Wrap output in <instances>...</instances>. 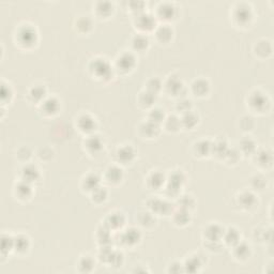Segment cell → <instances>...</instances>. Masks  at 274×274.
Returning <instances> with one entry per match:
<instances>
[{
  "instance_id": "cell-1",
  "label": "cell",
  "mask_w": 274,
  "mask_h": 274,
  "mask_svg": "<svg viewBox=\"0 0 274 274\" xmlns=\"http://www.w3.org/2000/svg\"><path fill=\"white\" fill-rule=\"evenodd\" d=\"M88 70L91 76L100 81L110 80L115 72V69L111 65V62L103 57H95L89 62Z\"/></svg>"
},
{
  "instance_id": "cell-2",
  "label": "cell",
  "mask_w": 274,
  "mask_h": 274,
  "mask_svg": "<svg viewBox=\"0 0 274 274\" xmlns=\"http://www.w3.org/2000/svg\"><path fill=\"white\" fill-rule=\"evenodd\" d=\"M38 39L37 28L30 24L20 25L15 31V42L22 48H33L38 43Z\"/></svg>"
},
{
  "instance_id": "cell-3",
  "label": "cell",
  "mask_w": 274,
  "mask_h": 274,
  "mask_svg": "<svg viewBox=\"0 0 274 274\" xmlns=\"http://www.w3.org/2000/svg\"><path fill=\"white\" fill-rule=\"evenodd\" d=\"M247 106L254 113L265 114L270 110L271 100L263 91L254 90L248 94Z\"/></svg>"
},
{
  "instance_id": "cell-4",
  "label": "cell",
  "mask_w": 274,
  "mask_h": 274,
  "mask_svg": "<svg viewBox=\"0 0 274 274\" xmlns=\"http://www.w3.org/2000/svg\"><path fill=\"white\" fill-rule=\"evenodd\" d=\"M147 208L149 211L156 215L168 216L171 215L176 209L175 205L167 198H160L157 196H152L147 200Z\"/></svg>"
},
{
  "instance_id": "cell-5",
  "label": "cell",
  "mask_w": 274,
  "mask_h": 274,
  "mask_svg": "<svg viewBox=\"0 0 274 274\" xmlns=\"http://www.w3.org/2000/svg\"><path fill=\"white\" fill-rule=\"evenodd\" d=\"M253 10L250 4L244 2H239L234 7L233 10V21L234 23L240 27H245L251 25L253 21Z\"/></svg>"
},
{
  "instance_id": "cell-6",
  "label": "cell",
  "mask_w": 274,
  "mask_h": 274,
  "mask_svg": "<svg viewBox=\"0 0 274 274\" xmlns=\"http://www.w3.org/2000/svg\"><path fill=\"white\" fill-rule=\"evenodd\" d=\"M157 17L154 14L144 11L142 13L134 15L133 24L134 27L139 30V33L146 34L149 33V31H155V29L157 26Z\"/></svg>"
},
{
  "instance_id": "cell-7",
  "label": "cell",
  "mask_w": 274,
  "mask_h": 274,
  "mask_svg": "<svg viewBox=\"0 0 274 274\" xmlns=\"http://www.w3.org/2000/svg\"><path fill=\"white\" fill-rule=\"evenodd\" d=\"M163 89L170 97L180 98L187 95V88L183 81L177 75H169L167 79L163 82Z\"/></svg>"
},
{
  "instance_id": "cell-8",
  "label": "cell",
  "mask_w": 274,
  "mask_h": 274,
  "mask_svg": "<svg viewBox=\"0 0 274 274\" xmlns=\"http://www.w3.org/2000/svg\"><path fill=\"white\" fill-rule=\"evenodd\" d=\"M118 243L123 247H134L142 240V233L136 227H129L118 235Z\"/></svg>"
},
{
  "instance_id": "cell-9",
  "label": "cell",
  "mask_w": 274,
  "mask_h": 274,
  "mask_svg": "<svg viewBox=\"0 0 274 274\" xmlns=\"http://www.w3.org/2000/svg\"><path fill=\"white\" fill-rule=\"evenodd\" d=\"M136 56L131 52L121 53L115 61V71H118L122 74L131 72L136 66Z\"/></svg>"
},
{
  "instance_id": "cell-10",
  "label": "cell",
  "mask_w": 274,
  "mask_h": 274,
  "mask_svg": "<svg viewBox=\"0 0 274 274\" xmlns=\"http://www.w3.org/2000/svg\"><path fill=\"white\" fill-rule=\"evenodd\" d=\"M178 15V9L176 4L173 2H161L156 9V14L157 20H160L164 23H168L170 21H174Z\"/></svg>"
},
{
  "instance_id": "cell-11",
  "label": "cell",
  "mask_w": 274,
  "mask_h": 274,
  "mask_svg": "<svg viewBox=\"0 0 274 274\" xmlns=\"http://www.w3.org/2000/svg\"><path fill=\"white\" fill-rule=\"evenodd\" d=\"M235 202L241 210L247 212L253 211L258 206L257 197L252 191H242L235 197Z\"/></svg>"
},
{
  "instance_id": "cell-12",
  "label": "cell",
  "mask_w": 274,
  "mask_h": 274,
  "mask_svg": "<svg viewBox=\"0 0 274 274\" xmlns=\"http://www.w3.org/2000/svg\"><path fill=\"white\" fill-rule=\"evenodd\" d=\"M252 158L255 166H257L260 169H269L273 164L272 152L267 148H257V150L252 156Z\"/></svg>"
},
{
  "instance_id": "cell-13",
  "label": "cell",
  "mask_w": 274,
  "mask_h": 274,
  "mask_svg": "<svg viewBox=\"0 0 274 274\" xmlns=\"http://www.w3.org/2000/svg\"><path fill=\"white\" fill-rule=\"evenodd\" d=\"M125 224L124 213L121 211H112L108 213L103 221V225L112 232H120Z\"/></svg>"
},
{
  "instance_id": "cell-14",
  "label": "cell",
  "mask_w": 274,
  "mask_h": 274,
  "mask_svg": "<svg viewBox=\"0 0 274 274\" xmlns=\"http://www.w3.org/2000/svg\"><path fill=\"white\" fill-rule=\"evenodd\" d=\"M76 126L79 132L82 134H86V135H91L94 134L95 130H97V120L93 118L91 115L89 114H81L76 119Z\"/></svg>"
},
{
  "instance_id": "cell-15",
  "label": "cell",
  "mask_w": 274,
  "mask_h": 274,
  "mask_svg": "<svg viewBox=\"0 0 274 274\" xmlns=\"http://www.w3.org/2000/svg\"><path fill=\"white\" fill-rule=\"evenodd\" d=\"M116 161L120 165H129L136 157V151L131 145H121L116 151Z\"/></svg>"
},
{
  "instance_id": "cell-16",
  "label": "cell",
  "mask_w": 274,
  "mask_h": 274,
  "mask_svg": "<svg viewBox=\"0 0 274 274\" xmlns=\"http://www.w3.org/2000/svg\"><path fill=\"white\" fill-rule=\"evenodd\" d=\"M225 228L219 223H209L203 228L202 237L205 241H222Z\"/></svg>"
},
{
  "instance_id": "cell-17",
  "label": "cell",
  "mask_w": 274,
  "mask_h": 274,
  "mask_svg": "<svg viewBox=\"0 0 274 274\" xmlns=\"http://www.w3.org/2000/svg\"><path fill=\"white\" fill-rule=\"evenodd\" d=\"M123 177V169L119 165H111L105 169L103 179L111 186H117L120 182H122Z\"/></svg>"
},
{
  "instance_id": "cell-18",
  "label": "cell",
  "mask_w": 274,
  "mask_h": 274,
  "mask_svg": "<svg viewBox=\"0 0 274 274\" xmlns=\"http://www.w3.org/2000/svg\"><path fill=\"white\" fill-rule=\"evenodd\" d=\"M84 147L89 155H99L104 149V142L97 134H91L87 135L84 141Z\"/></svg>"
},
{
  "instance_id": "cell-19",
  "label": "cell",
  "mask_w": 274,
  "mask_h": 274,
  "mask_svg": "<svg viewBox=\"0 0 274 274\" xmlns=\"http://www.w3.org/2000/svg\"><path fill=\"white\" fill-rule=\"evenodd\" d=\"M205 259L199 254H192L188 256V258L184 260L183 267L184 272L188 273H198L205 267Z\"/></svg>"
},
{
  "instance_id": "cell-20",
  "label": "cell",
  "mask_w": 274,
  "mask_h": 274,
  "mask_svg": "<svg viewBox=\"0 0 274 274\" xmlns=\"http://www.w3.org/2000/svg\"><path fill=\"white\" fill-rule=\"evenodd\" d=\"M138 133L143 138L154 139L160 135L161 125L155 122H151L149 120H146L138 126Z\"/></svg>"
},
{
  "instance_id": "cell-21",
  "label": "cell",
  "mask_w": 274,
  "mask_h": 274,
  "mask_svg": "<svg viewBox=\"0 0 274 274\" xmlns=\"http://www.w3.org/2000/svg\"><path fill=\"white\" fill-rule=\"evenodd\" d=\"M232 253L235 260L244 263V261L248 260L252 256V247L247 242L241 240L239 243L232 247Z\"/></svg>"
},
{
  "instance_id": "cell-22",
  "label": "cell",
  "mask_w": 274,
  "mask_h": 274,
  "mask_svg": "<svg viewBox=\"0 0 274 274\" xmlns=\"http://www.w3.org/2000/svg\"><path fill=\"white\" fill-rule=\"evenodd\" d=\"M154 33L156 40L160 44H168L174 38V29L166 23L157 25Z\"/></svg>"
},
{
  "instance_id": "cell-23",
  "label": "cell",
  "mask_w": 274,
  "mask_h": 274,
  "mask_svg": "<svg viewBox=\"0 0 274 274\" xmlns=\"http://www.w3.org/2000/svg\"><path fill=\"white\" fill-rule=\"evenodd\" d=\"M166 183V176H165L162 171H152L147 178H146V186L151 191H158L163 190Z\"/></svg>"
},
{
  "instance_id": "cell-24",
  "label": "cell",
  "mask_w": 274,
  "mask_h": 274,
  "mask_svg": "<svg viewBox=\"0 0 274 274\" xmlns=\"http://www.w3.org/2000/svg\"><path fill=\"white\" fill-rule=\"evenodd\" d=\"M13 193L18 200H22V201L28 200L31 198V196H33V193H34L33 184L21 179L14 186Z\"/></svg>"
},
{
  "instance_id": "cell-25",
  "label": "cell",
  "mask_w": 274,
  "mask_h": 274,
  "mask_svg": "<svg viewBox=\"0 0 274 274\" xmlns=\"http://www.w3.org/2000/svg\"><path fill=\"white\" fill-rule=\"evenodd\" d=\"M191 92L197 98H203L210 92V82L207 78H198L192 81L190 86Z\"/></svg>"
},
{
  "instance_id": "cell-26",
  "label": "cell",
  "mask_w": 274,
  "mask_h": 274,
  "mask_svg": "<svg viewBox=\"0 0 274 274\" xmlns=\"http://www.w3.org/2000/svg\"><path fill=\"white\" fill-rule=\"evenodd\" d=\"M60 110V102L56 97H46L40 104V111L45 116H55Z\"/></svg>"
},
{
  "instance_id": "cell-27",
  "label": "cell",
  "mask_w": 274,
  "mask_h": 274,
  "mask_svg": "<svg viewBox=\"0 0 274 274\" xmlns=\"http://www.w3.org/2000/svg\"><path fill=\"white\" fill-rule=\"evenodd\" d=\"M40 177V170L34 164L26 163L21 169V179L31 184L39 181Z\"/></svg>"
},
{
  "instance_id": "cell-28",
  "label": "cell",
  "mask_w": 274,
  "mask_h": 274,
  "mask_svg": "<svg viewBox=\"0 0 274 274\" xmlns=\"http://www.w3.org/2000/svg\"><path fill=\"white\" fill-rule=\"evenodd\" d=\"M28 100L33 103H37V104H41L42 102L46 99L47 97V90L44 85H34L31 86L28 89V93H27Z\"/></svg>"
},
{
  "instance_id": "cell-29",
  "label": "cell",
  "mask_w": 274,
  "mask_h": 274,
  "mask_svg": "<svg viewBox=\"0 0 274 274\" xmlns=\"http://www.w3.org/2000/svg\"><path fill=\"white\" fill-rule=\"evenodd\" d=\"M101 177L97 173H89L81 179L80 187L84 192L90 194L93 190L101 186Z\"/></svg>"
},
{
  "instance_id": "cell-30",
  "label": "cell",
  "mask_w": 274,
  "mask_h": 274,
  "mask_svg": "<svg viewBox=\"0 0 274 274\" xmlns=\"http://www.w3.org/2000/svg\"><path fill=\"white\" fill-rule=\"evenodd\" d=\"M241 241V233L239 232L238 228H235L234 226H231L226 228L224 231V235H223L222 242L224 246L233 247L237 243Z\"/></svg>"
},
{
  "instance_id": "cell-31",
  "label": "cell",
  "mask_w": 274,
  "mask_h": 274,
  "mask_svg": "<svg viewBox=\"0 0 274 274\" xmlns=\"http://www.w3.org/2000/svg\"><path fill=\"white\" fill-rule=\"evenodd\" d=\"M192 152L197 157H206L211 155V141L202 138L192 145Z\"/></svg>"
},
{
  "instance_id": "cell-32",
  "label": "cell",
  "mask_w": 274,
  "mask_h": 274,
  "mask_svg": "<svg viewBox=\"0 0 274 274\" xmlns=\"http://www.w3.org/2000/svg\"><path fill=\"white\" fill-rule=\"evenodd\" d=\"M171 220H173V223L176 226L184 227L192 220V215H191V211L189 210L176 207L173 214H171Z\"/></svg>"
},
{
  "instance_id": "cell-33",
  "label": "cell",
  "mask_w": 274,
  "mask_h": 274,
  "mask_svg": "<svg viewBox=\"0 0 274 274\" xmlns=\"http://www.w3.org/2000/svg\"><path fill=\"white\" fill-rule=\"evenodd\" d=\"M180 120H181L182 129L193 130L199 122V115L195 113L193 110H191L187 113L181 114Z\"/></svg>"
},
{
  "instance_id": "cell-34",
  "label": "cell",
  "mask_w": 274,
  "mask_h": 274,
  "mask_svg": "<svg viewBox=\"0 0 274 274\" xmlns=\"http://www.w3.org/2000/svg\"><path fill=\"white\" fill-rule=\"evenodd\" d=\"M254 54L256 55L258 58H267L272 54V43L271 41L267 39H261L255 43L254 45Z\"/></svg>"
},
{
  "instance_id": "cell-35",
  "label": "cell",
  "mask_w": 274,
  "mask_h": 274,
  "mask_svg": "<svg viewBox=\"0 0 274 274\" xmlns=\"http://www.w3.org/2000/svg\"><path fill=\"white\" fill-rule=\"evenodd\" d=\"M132 48L138 53H143L145 50H147L150 45L149 38L146 36V34L138 33L132 38L131 40Z\"/></svg>"
},
{
  "instance_id": "cell-36",
  "label": "cell",
  "mask_w": 274,
  "mask_h": 274,
  "mask_svg": "<svg viewBox=\"0 0 274 274\" xmlns=\"http://www.w3.org/2000/svg\"><path fill=\"white\" fill-rule=\"evenodd\" d=\"M238 149L241 152V155L246 157L248 156L252 157L254 155V152L257 150V144L252 137L244 136L243 138L240 139Z\"/></svg>"
},
{
  "instance_id": "cell-37",
  "label": "cell",
  "mask_w": 274,
  "mask_h": 274,
  "mask_svg": "<svg viewBox=\"0 0 274 274\" xmlns=\"http://www.w3.org/2000/svg\"><path fill=\"white\" fill-rule=\"evenodd\" d=\"M136 222L139 224V226H142L144 228H152L157 223V218L156 214L152 213L149 210H146V211H141L138 212L136 215Z\"/></svg>"
},
{
  "instance_id": "cell-38",
  "label": "cell",
  "mask_w": 274,
  "mask_h": 274,
  "mask_svg": "<svg viewBox=\"0 0 274 274\" xmlns=\"http://www.w3.org/2000/svg\"><path fill=\"white\" fill-rule=\"evenodd\" d=\"M228 148V143L225 138L221 137L211 141V155H213L215 157L221 158V160H223Z\"/></svg>"
},
{
  "instance_id": "cell-39",
  "label": "cell",
  "mask_w": 274,
  "mask_h": 274,
  "mask_svg": "<svg viewBox=\"0 0 274 274\" xmlns=\"http://www.w3.org/2000/svg\"><path fill=\"white\" fill-rule=\"evenodd\" d=\"M157 94L151 93L146 90V89H144V90H142L137 95V103L142 108L150 110L151 107H154V104L157 101Z\"/></svg>"
},
{
  "instance_id": "cell-40",
  "label": "cell",
  "mask_w": 274,
  "mask_h": 274,
  "mask_svg": "<svg viewBox=\"0 0 274 274\" xmlns=\"http://www.w3.org/2000/svg\"><path fill=\"white\" fill-rule=\"evenodd\" d=\"M112 233L113 232L110 231V229H108L106 226H104L103 224L98 227L97 234H95V237H97V241H98V243L100 244V246L112 245V242H113Z\"/></svg>"
},
{
  "instance_id": "cell-41",
  "label": "cell",
  "mask_w": 274,
  "mask_h": 274,
  "mask_svg": "<svg viewBox=\"0 0 274 274\" xmlns=\"http://www.w3.org/2000/svg\"><path fill=\"white\" fill-rule=\"evenodd\" d=\"M165 131H167L169 133H177L179 130L182 129L181 126V120L180 117L177 116V115H168L165 118L164 122L162 123Z\"/></svg>"
},
{
  "instance_id": "cell-42",
  "label": "cell",
  "mask_w": 274,
  "mask_h": 274,
  "mask_svg": "<svg viewBox=\"0 0 274 274\" xmlns=\"http://www.w3.org/2000/svg\"><path fill=\"white\" fill-rule=\"evenodd\" d=\"M75 29L80 34H88L93 27V21L90 16L80 15L75 20Z\"/></svg>"
},
{
  "instance_id": "cell-43",
  "label": "cell",
  "mask_w": 274,
  "mask_h": 274,
  "mask_svg": "<svg viewBox=\"0 0 274 274\" xmlns=\"http://www.w3.org/2000/svg\"><path fill=\"white\" fill-rule=\"evenodd\" d=\"M94 13L101 18L110 17L114 12V4L110 1H98L94 4Z\"/></svg>"
},
{
  "instance_id": "cell-44",
  "label": "cell",
  "mask_w": 274,
  "mask_h": 274,
  "mask_svg": "<svg viewBox=\"0 0 274 274\" xmlns=\"http://www.w3.org/2000/svg\"><path fill=\"white\" fill-rule=\"evenodd\" d=\"M30 248V240L25 235H14V252L20 255L26 254Z\"/></svg>"
},
{
  "instance_id": "cell-45",
  "label": "cell",
  "mask_w": 274,
  "mask_h": 274,
  "mask_svg": "<svg viewBox=\"0 0 274 274\" xmlns=\"http://www.w3.org/2000/svg\"><path fill=\"white\" fill-rule=\"evenodd\" d=\"M176 205L178 208L186 209V210H189V211H192V210L196 206V200L191 194H180L177 197Z\"/></svg>"
},
{
  "instance_id": "cell-46",
  "label": "cell",
  "mask_w": 274,
  "mask_h": 274,
  "mask_svg": "<svg viewBox=\"0 0 274 274\" xmlns=\"http://www.w3.org/2000/svg\"><path fill=\"white\" fill-rule=\"evenodd\" d=\"M78 268L81 273H90L95 268V260L90 255H84L78 259Z\"/></svg>"
},
{
  "instance_id": "cell-47",
  "label": "cell",
  "mask_w": 274,
  "mask_h": 274,
  "mask_svg": "<svg viewBox=\"0 0 274 274\" xmlns=\"http://www.w3.org/2000/svg\"><path fill=\"white\" fill-rule=\"evenodd\" d=\"M166 115H165V111L161 107H151L148 112L147 120L155 122L157 124H162L164 122Z\"/></svg>"
},
{
  "instance_id": "cell-48",
  "label": "cell",
  "mask_w": 274,
  "mask_h": 274,
  "mask_svg": "<svg viewBox=\"0 0 274 274\" xmlns=\"http://www.w3.org/2000/svg\"><path fill=\"white\" fill-rule=\"evenodd\" d=\"M11 251H14V235L2 234L1 235V256L4 258Z\"/></svg>"
},
{
  "instance_id": "cell-49",
  "label": "cell",
  "mask_w": 274,
  "mask_h": 274,
  "mask_svg": "<svg viewBox=\"0 0 274 274\" xmlns=\"http://www.w3.org/2000/svg\"><path fill=\"white\" fill-rule=\"evenodd\" d=\"M267 178L261 174L253 175L250 179V187L255 192H261V191H264L267 187Z\"/></svg>"
},
{
  "instance_id": "cell-50",
  "label": "cell",
  "mask_w": 274,
  "mask_h": 274,
  "mask_svg": "<svg viewBox=\"0 0 274 274\" xmlns=\"http://www.w3.org/2000/svg\"><path fill=\"white\" fill-rule=\"evenodd\" d=\"M107 197H108V191L105 187H102V186L98 187L90 193L91 201L93 203H97V205L103 203L107 199Z\"/></svg>"
},
{
  "instance_id": "cell-51",
  "label": "cell",
  "mask_w": 274,
  "mask_h": 274,
  "mask_svg": "<svg viewBox=\"0 0 274 274\" xmlns=\"http://www.w3.org/2000/svg\"><path fill=\"white\" fill-rule=\"evenodd\" d=\"M192 107H193V102L190 98H188L187 95L178 98L175 103V110L180 114L191 111L192 110Z\"/></svg>"
},
{
  "instance_id": "cell-52",
  "label": "cell",
  "mask_w": 274,
  "mask_h": 274,
  "mask_svg": "<svg viewBox=\"0 0 274 274\" xmlns=\"http://www.w3.org/2000/svg\"><path fill=\"white\" fill-rule=\"evenodd\" d=\"M145 89L147 91L157 95L163 90V81L158 78H150L147 81H146Z\"/></svg>"
},
{
  "instance_id": "cell-53",
  "label": "cell",
  "mask_w": 274,
  "mask_h": 274,
  "mask_svg": "<svg viewBox=\"0 0 274 274\" xmlns=\"http://www.w3.org/2000/svg\"><path fill=\"white\" fill-rule=\"evenodd\" d=\"M241 156L242 155L238 148H228L224 157H223V161L228 165H235L240 161Z\"/></svg>"
},
{
  "instance_id": "cell-54",
  "label": "cell",
  "mask_w": 274,
  "mask_h": 274,
  "mask_svg": "<svg viewBox=\"0 0 274 274\" xmlns=\"http://www.w3.org/2000/svg\"><path fill=\"white\" fill-rule=\"evenodd\" d=\"M240 129L243 132H251L255 129L256 126V122L255 119L251 116V115H244L240 118Z\"/></svg>"
},
{
  "instance_id": "cell-55",
  "label": "cell",
  "mask_w": 274,
  "mask_h": 274,
  "mask_svg": "<svg viewBox=\"0 0 274 274\" xmlns=\"http://www.w3.org/2000/svg\"><path fill=\"white\" fill-rule=\"evenodd\" d=\"M123 261H124V256L122 252L114 250L107 265H110L111 267H114V268H119L123 265Z\"/></svg>"
},
{
  "instance_id": "cell-56",
  "label": "cell",
  "mask_w": 274,
  "mask_h": 274,
  "mask_svg": "<svg viewBox=\"0 0 274 274\" xmlns=\"http://www.w3.org/2000/svg\"><path fill=\"white\" fill-rule=\"evenodd\" d=\"M31 157H33V150H31L28 146H23V147H21L16 151L17 160L21 162L28 163Z\"/></svg>"
},
{
  "instance_id": "cell-57",
  "label": "cell",
  "mask_w": 274,
  "mask_h": 274,
  "mask_svg": "<svg viewBox=\"0 0 274 274\" xmlns=\"http://www.w3.org/2000/svg\"><path fill=\"white\" fill-rule=\"evenodd\" d=\"M203 246L207 251L211 253H221L224 250V244L222 241H205L203 240Z\"/></svg>"
},
{
  "instance_id": "cell-58",
  "label": "cell",
  "mask_w": 274,
  "mask_h": 274,
  "mask_svg": "<svg viewBox=\"0 0 274 274\" xmlns=\"http://www.w3.org/2000/svg\"><path fill=\"white\" fill-rule=\"evenodd\" d=\"M13 98V90L10 85L5 84L4 81L1 82V101L2 103H9Z\"/></svg>"
},
{
  "instance_id": "cell-59",
  "label": "cell",
  "mask_w": 274,
  "mask_h": 274,
  "mask_svg": "<svg viewBox=\"0 0 274 274\" xmlns=\"http://www.w3.org/2000/svg\"><path fill=\"white\" fill-rule=\"evenodd\" d=\"M129 7L130 10L133 12L134 14H138V13H142L144 12V7H145V2L144 1H139V0H134V1H131L129 3Z\"/></svg>"
},
{
  "instance_id": "cell-60",
  "label": "cell",
  "mask_w": 274,
  "mask_h": 274,
  "mask_svg": "<svg viewBox=\"0 0 274 274\" xmlns=\"http://www.w3.org/2000/svg\"><path fill=\"white\" fill-rule=\"evenodd\" d=\"M167 272L168 273H183L184 272L183 264L180 263V261H173V263H170L168 265Z\"/></svg>"
},
{
  "instance_id": "cell-61",
  "label": "cell",
  "mask_w": 274,
  "mask_h": 274,
  "mask_svg": "<svg viewBox=\"0 0 274 274\" xmlns=\"http://www.w3.org/2000/svg\"><path fill=\"white\" fill-rule=\"evenodd\" d=\"M47 147H44V148H41L39 151H38V157H39V158L41 161H49L50 158L53 157L54 156V151H49L48 154H47Z\"/></svg>"
},
{
  "instance_id": "cell-62",
  "label": "cell",
  "mask_w": 274,
  "mask_h": 274,
  "mask_svg": "<svg viewBox=\"0 0 274 274\" xmlns=\"http://www.w3.org/2000/svg\"><path fill=\"white\" fill-rule=\"evenodd\" d=\"M142 267H143V266H141V265L136 266L135 269H134L132 272H137V273H141V272H143V273H145V272H149V270L146 269V268H144V269H142Z\"/></svg>"
}]
</instances>
